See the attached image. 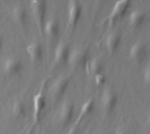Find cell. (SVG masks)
<instances>
[{"mask_svg": "<svg viewBox=\"0 0 150 134\" xmlns=\"http://www.w3.org/2000/svg\"><path fill=\"white\" fill-rule=\"evenodd\" d=\"M47 10V0H31V11L33 13V17L41 35L44 33L43 29L46 22Z\"/></svg>", "mask_w": 150, "mask_h": 134, "instance_id": "1", "label": "cell"}, {"mask_svg": "<svg viewBox=\"0 0 150 134\" xmlns=\"http://www.w3.org/2000/svg\"><path fill=\"white\" fill-rule=\"evenodd\" d=\"M70 79L71 78L69 76L62 75L58 77L53 83L50 88V95H51V98L54 103L61 101V99L64 97L65 92L69 88Z\"/></svg>", "mask_w": 150, "mask_h": 134, "instance_id": "2", "label": "cell"}, {"mask_svg": "<svg viewBox=\"0 0 150 134\" xmlns=\"http://www.w3.org/2000/svg\"><path fill=\"white\" fill-rule=\"evenodd\" d=\"M131 4L132 0H119L116 2L108 17V22L110 26H112L119 19L126 16L131 6Z\"/></svg>", "mask_w": 150, "mask_h": 134, "instance_id": "3", "label": "cell"}, {"mask_svg": "<svg viewBox=\"0 0 150 134\" xmlns=\"http://www.w3.org/2000/svg\"><path fill=\"white\" fill-rule=\"evenodd\" d=\"M89 61V50L85 47H76L70 51L68 63L73 68H84Z\"/></svg>", "mask_w": 150, "mask_h": 134, "instance_id": "4", "label": "cell"}, {"mask_svg": "<svg viewBox=\"0 0 150 134\" xmlns=\"http://www.w3.org/2000/svg\"><path fill=\"white\" fill-rule=\"evenodd\" d=\"M83 8L78 0H69L68 7V27L70 31H73L82 16Z\"/></svg>", "mask_w": 150, "mask_h": 134, "instance_id": "5", "label": "cell"}, {"mask_svg": "<svg viewBox=\"0 0 150 134\" xmlns=\"http://www.w3.org/2000/svg\"><path fill=\"white\" fill-rule=\"evenodd\" d=\"M70 47L68 43L66 42H60L54 50V61H53V67L58 68L61 67L66 63H68L69 54H70Z\"/></svg>", "mask_w": 150, "mask_h": 134, "instance_id": "6", "label": "cell"}, {"mask_svg": "<svg viewBox=\"0 0 150 134\" xmlns=\"http://www.w3.org/2000/svg\"><path fill=\"white\" fill-rule=\"evenodd\" d=\"M75 114V104L72 101H65L60 109L59 121L62 127H67L72 121Z\"/></svg>", "mask_w": 150, "mask_h": 134, "instance_id": "7", "label": "cell"}, {"mask_svg": "<svg viewBox=\"0 0 150 134\" xmlns=\"http://www.w3.org/2000/svg\"><path fill=\"white\" fill-rule=\"evenodd\" d=\"M118 104L117 94L111 89L107 88L103 91L101 97V104L104 111L107 114L112 113Z\"/></svg>", "mask_w": 150, "mask_h": 134, "instance_id": "8", "label": "cell"}, {"mask_svg": "<svg viewBox=\"0 0 150 134\" xmlns=\"http://www.w3.org/2000/svg\"><path fill=\"white\" fill-rule=\"evenodd\" d=\"M45 83L41 86L40 91L33 97V118L34 122L38 123L43 111L46 108V97L44 92Z\"/></svg>", "mask_w": 150, "mask_h": 134, "instance_id": "9", "label": "cell"}, {"mask_svg": "<svg viewBox=\"0 0 150 134\" xmlns=\"http://www.w3.org/2000/svg\"><path fill=\"white\" fill-rule=\"evenodd\" d=\"M148 54V47L146 43L143 41H137L133 44L129 50V57L134 62H142L143 61Z\"/></svg>", "mask_w": 150, "mask_h": 134, "instance_id": "10", "label": "cell"}, {"mask_svg": "<svg viewBox=\"0 0 150 134\" xmlns=\"http://www.w3.org/2000/svg\"><path fill=\"white\" fill-rule=\"evenodd\" d=\"M26 52L31 62L36 64L40 63L43 59V47L40 41H33L30 43L26 47Z\"/></svg>", "mask_w": 150, "mask_h": 134, "instance_id": "11", "label": "cell"}, {"mask_svg": "<svg viewBox=\"0 0 150 134\" xmlns=\"http://www.w3.org/2000/svg\"><path fill=\"white\" fill-rule=\"evenodd\" d=\"M3 68L5 75L9 76H14L21 72L23 68V65L19 59L15 57H11L4 61Z\"/></svg>", "mask_w": 150, "mask_h": 134, "instance_id": "12", "label": "cell"}, {"mask_svg": "<svg viewBox=\"0 0 150 134\" xmlns=\"http://www.w3.org/2000/svg\"><path fill=\"white\" fill-rule=\"evenodd\" d=\"M12 18L21 29H25L27 22V11L25 8L21 4L14 6L12 9Z\"/></svg>", "mask_w": 150, "mask_h": 134, "instance_id": "13", "label": "cell"}, {"mask_svg": "<svg viewBox=\"0 0 150 134\" xmlns=\"http://www.w3.org/2000/svg\"><path fill=\"white\" fill-rule=\"evenodd\" d=\"M121 43V34L119 32H110L105 39V47L110 54H113Z\"/></svg>", "mask_w": 150, "mask_h": 134, "instance_id": "14", "label": "cell"}, {"mask_svg": "<svg viewBox=\"0 0 150 134\" xmlns=\"http://www.w3.org/2000/svg\"><path fill=\"white\" fill-rule=\"evenodd\" d=\"M147 15L144 11L142 10L133 11L128 16V24L132 28L137 29L144 24Z\"/></svg>", "mask_w": 150, "mask_h": 134, "instance_id": "15", "label": "cell"}, {"mask_svg": "<svg viewBox=\"0 0 150 134\" xmlns=\"http://www.w3.org/2000/svg\"><path fill=\"white\" fill-rule=\"evenodd\" d=\"M43 32L49 39H55L60 32L59 22L54 18H50L47 20L44 25Z\"/></svg>", "mask_w": 150, "mask_h": 134, "instance_id": "16", "label": "cell"}, {"mask_svg": "<svg viewBox=\"0 0 150 134\" xmlns=\"http://www.w3.org/2000/svg\"><path fill=\"white\" fill-rule=\"evenodd\" d=\"M84 68L86 70V73L95 75L97 74L103 72L104 65H103L102 61L99 58H94V59H91L87 61Z\"/></svg>", "mask_w": 150, "mask_h": 134, "instance_id": "17", "label": "cell"}, {"mask_svg": "<svg viewBox=\"0 0 150 134\" xmlns=\"http://www.w3.org/2000/svg\"><path fill=\"white\" fill-rule=\"evenodd\" d=\"M11 111L16 118H24L26 116L25 103L23 100H15L11 107Z\"/></svg>", "mask_w": 150, "mask_h": 134, "instance_id": "18", "label": "cell"}, {"mask_svg": "<svg viewBox=\"0 0 150 134\" xmlns=\"http://www.w3.org/2000/svg\"><path fill=\"white\" fill-rule=\"evenodd\" d=\"M93 109H94V100L92 98H90L83 104L81 111H80V113L77 117V119L76 121V124L79 125L83 121V119L93 111Z\"/></svg>", "mask_w": 150, "mask_h": 134, "instance_id": "19", "label": "cell"}, {"mask_svg": "<svg viewBox=\"0 0 150 134\" xmlns=\"http://www.w3.org/2000/svg\"><path fill=\"white\" fill-rule=\"evenodd\" d=\"M95 76V83L97 84L98 87H100V86H103L105 82H106V78H105V75L102 73H99V74H97L94 75Z\"/></svg>", "mask_w": 150, "mask_h": 134, "instance_id": "20", "label": "cell"}, {"mask_svg": "<svg viewBox=\"0 0 150 134\" xmlns=\"http://www.w3.org/2000/svg\"><path fill=\"white\" fill-rule=\"evenodd\" d=\"M143 79H144V82L149 85L150 83V68L149 64L147 65L145 70H144V73H143Z\"/></svg>", "mask_w": 150, "mask_h": 134, "instance_id": "21", "label": "cell"}, {"mask_svg": "<svg viewBox=\"0 0 150 134\" xmlns=\"http://www.w3.org/2000/svg\"><path fill=\"white\" fill-rule=\"evenodd\" d=\"M78 126H79V125H77V124L75 123V125L72 126L70 127V129L69 130V132H68V133L67 134H80Z\"/></svg>", "mask_w": 150, "mask_h": 134, "instance_id": "22", "label": "cell"}, {"mask_svg": "<svg viewBox=\"0 0 150 134\" xmlns=\"http://www.w3.org/2000/svg\"><path fill=\"white\" fill-rule=\"evenodd\" d=\"M114 134H128V133H127V132L125 129H123V128H118V129H117V131L115 132V133Z\"/></svg>", "mask_w": 150, "mask_h": 134, "instance_id": "23", "label": "cell"}, {"mask_svg": "<svg viewBox=\"0 0 150 134\" xmlns=\"http://www.w3.org/2000/svg\"><path fill=\"white\" fill-rule=\"evenodd\" d=\"M3 46H4V39H3V37H2V35L0 34V53H1V51H2Z\"/></svg>", "mask_w": 150, "mask_h": 134, "instance_id": "24", "label": "cell"}, {"mask_svg": "<svg viewBox=\"0 0 150 134\" xmlns=\"http://www.w3.org/2000/svg\"><path fill=\"white\" fill-rule=\"evenodd\" d=\"M85 134H89V133H85Z\"/></svg>", "mask_w": 150, "mask_h": 134, "instance_id": "25", "label": "cell"}]
</instances>
